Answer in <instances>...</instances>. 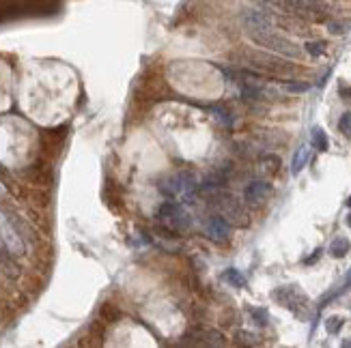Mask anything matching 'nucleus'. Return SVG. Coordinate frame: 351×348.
I'll return each mask as SVG.
<instances>
[{
	"instance_id": "4be33fe9",
	"label": "nucleus",
	"mask_w": 351,
	"mask_h": 348,
	"mask_svg": "<svg viewBox=\"0 0 351 348\" xmlns=\"http://www.w3.org/2000/svg\"><path fill=\"white\" fill-rule=\"evenodd\" d=\"M255 335L248 333V331H237V342L239 344H257V340H252Z\"/></svg>"
},
{
	"instance_id": "f8f14e48",
	"label": "nucleus",
	"mask_w": 351,
	"mask_h": 348,
	"mask_svg": "<svg viewBox=\"0 0 351 348\" xmlns=\"http://www.w3.org/2000/svg\"><path fill=\"white\" fill-rule=\"evenodd\" d=\"M349 252H351V241H349L347 237H338V239H334V241H332L330 254H332L334 258H345Z\"/></svg>"
},
{
	"instance_id": "2eb2a0df",
	"label": "nucleus",
	"mask_w": 351,
	"mask_h": 348,
	"mask_svg": "<svg viewBox=\"0 0 351 348\" xmlns=\"http://www.w3.org/2000/svg\"><path fill=\"white\" fill-rule=\"evenodd\" d=\"M326 50H328V43L326 41H306L304 43V52L308 54V56H312V58L323 56Z\"/></svg>"
},
{
	"instance_id": "393cba45",
	"label": "nucleus",
	"mask_w": 351,
	"mask_h": 348,
	"mask_svg": "<svg viewBox=\"0 0 351 348\" xmlns=\"http://www.w3.org/2000/svg\"><path fill=\"white\" fill-rule=\"evenodd\" d=\"M347 224H349V226H351V215H349V219H347Z\"/></svg>"
},
{
	"instance_id": "5701e85b",
	"label": "nucleus",
	"mask_w": 351,
	"mask_h": 348,
	"mask_svg": "<svg viewBox=\"0 0 351 348\" xmlns=\"http://www.w3.org/2000/svg\"><path fill=\"white\" fill-rule=\"evenodd\" d=\"M319 256H321V249H317V252H315V256H310L308 260H306V264H312V262H317V258H319Z\"/></svg>"
},
{
	"instance_id": "f03ea898",
	"label": "nucleus",
	"mask_w": 351,
	"mask_h": 348,
	"mask_svg": "<svg viewBox=\"0 0 351 348\" xmlns=\"http://www.w3.org/2000/svg\"><path fill=\"white\" fill-rule=\"evenodd\" d=\"M269 2L274 7H278L280 11L300 20L326 22L328 15H330V7L323 0H269Z\"/></svg>"
},
{
	"instance_id": "0eeeda50",
	"label": "nucleus",
	"mask_w": 351,
	"mask_h": 348,
	"mask_svg": "<svg viewBox=\"0 0 351 348\" xmlns=\"http://www.w3.org/2000/svg\"><path fill=\"white\" fill-rule=\"evenodd\" d=\"M205 232H207V237L211 239L213 243L224 245V243H229V239H231V224L226 221V217H222L220 213L218 215H211L207 219Z\"/></svg>"
},
{
	"instance_id": "ddd939ff",
	"label": "nucleus",
	"mask_w": 351,
	"mask_h": 348,
	"mask_svg": "<svg viewBox=\"0 0 351 348\" xmlns=\"http://www.w3.org/2000/svg\"><path fill=\"white\" fill-rule=\"evenodd\" d=\"M222 280L226 282V284L235 286V288H244V286L248 284V282H246V275L241 273L239 269H233V266L224 271V273H222Z\"/></svg>"
},
{
	"instance_id": "aec40b11",
	"label": "nucleus",
	"mask_w": 351,
	"mask_h": 348,
	"mask_svg": "<svg viewBox=\"0 0 351 348\" xmlns=\"http://www.w3.org/2000/svg\"><path fill=\"white\" fill-rule=\"evenodd\" d=\"M213 112H215V118H218L220 123H224L226 127H231V125H233V116H231L229 110H224V108H213Z\"/></svg>"
},
{
	"instance_id": "39448f33",
	"label": "nucleus",
	"mask_w": 351,
	"mask_h": 348,
	"mask_svg": "<svg viewBox=\"0 0 351 348\" xmlns=\"http://www.w3.org/2000/svg\"><path fill=\"white\" fill-rule=\"evenodd\" d=\"M196 187H198V183L190 172H179L162 185V192L168 196L170 200H179L183 204V202H194Z\"/></svg>"
},
{
	"instance_id": "1a4fd4ad",
	"label": "nucleus",
	"mask_w": 351,
	"mask_h": 348,
	"mask_svg": "<svg viewBox=\"0 0 351 348\" xmlns=\"http://www.w3.org/2000/svg\"><path fill=\"white\" fill-rule=\"evenodd\" d=\"M269 192H272V185H269L267 181H250L246 185V189H244V198H246V202H250V204H258V202H263V200L269 196Z\"/></svg>"
},
{
	"instance_id": "9d476101",
	"label": "nucleus",
	"mask_w": 351,
	"mask_h": 348,
	"mask_svg": "<svg viewBox=\"0 0 351 348\" xmlns=\"http://www.w3.org/2000/svg\"><path fill=\"white\" fill-rule=\"evenodd\" d=\"M198 335H201V338H198L196 344H203V346H224L226 344L222 333H218V331H213V329H201Z\"/></svg>"
},
{
	"instance_id": "f257e3e1",
	"label": "nucleus",
	"mask_w": 351,
	"mask_h": 348,
	"mask_svg": "<svg viewBox=\"0 0 351 348\" xmlns=\"http://www.w3.org/2000/svg\"><path fill=\"white\" fill-rule=\"evenodd\" d=\"M248 39H250L255 45L263 47V50L272 52V54H278V56H284V58H302V50L300 45H295L289 37L280 35V32L272 30V28H263V30H248Z\"/></svg>"
},
{
	"instance_id": "7ed1b4c3",
	"label": "nucleus",
	"mask_w": 351,
	"mask_h": 348,
	"mask_svg": "<svg viewBox=\"0 0 351 348\" xmlns=\"http://www.w3.org/2000/svg\"><path fill=\"white\" fill-rule=\"evenodd\" d=\"M246 63L252 67V71L261 75H295L298 67L293 63H287L284 56H272V54H261V52H248Z\"/></svg>"
},
{
	"instance_id": "bb28decb",
	"label": "nucleus",
	"mask_w": 351,
	"mask_h": 348,
	"mask_svg": "<svg viewBox=\"0 0 351 348\" xmlns=\"http://www.w3.org/2000/svg\"><path fill=\"white\" fill-rule=\"evenodd\" d=\"M0 198H2V189H0Z\"/></svg>"
},
{
	"instance_id": "4468645a",
	"label": "nucleus",
	"mask_w": 351,
	"mask_h": 348,
	"mask_svg": "<svg viewBox=\"0 0 351 348\" xmlns=\"http://www.w3.org/2000/svg\"><path fill=\"white\" fill-rule=\"evenodd\" d=\"M310 140H312V146L321 153H326L330 149V140H328V133L323 131L321 127H312V133H310Z\"/></svg>"
},
{
	"instance_id": "20e7f679",
	"label": "nucleus",
	"mask_w": 351,
	"mask_h": 348,
	"mask_svg": "<svg viewBox=\"0 0 351 348\" xmlns=\"http://www.w3.org/2000/svg\"><path fill=\"white\" fill-rule=\"evenodd\" d=\"M158 219L166 226V230L170 232H183L190 230L192 226V217L187 213V209L177 200H166L158 211Z\"/></svg>"
},
{
	"instance_id": "a211bd4d",
	"label": "nucleus",
	"mask_w": 351,
	"mask_h": 348,
	"mask_svg": "<svg viewBox=\"0 0 351 348\" xmlns=\"http://www.w3.org/2000/svg\"><path fill=\"white\" fill-rule=\"evenodd\" d=\"M328 30L332 32V35H345V32L349 30V22H336V20H328Z\"/></svg>"
},
{
	"instance_id": "6e6552de",
	"label": "nucleus",
	"mask_w": 351,
	"mask_h": 348,
	"mask_svg": "<svg viewBox=\"0 0 351 348\" xmlns=\"http://www.w3.org/2000/svg\"><path fill=\"white\" fill-rule=\"evenodd\" d=\"M241 22H244L246 30L272 28V24H274L272 15H267L265 11H258V9H244V13H241Z\"/></svg>"
},
{
	"instance_id": "412c9836",
	"label": "nucleus",
	"mask_w": 351,
	"mask_h": 348,
	"mask_svg": "<svg viewBox=\"0 0 351 348\" xmlns=\"http://www.w3.org/2000/svg\"><path fill=\"white\" fill-rule=\"evenodd\" d=\"M284 88L289 92H306L310 88V84L308 82H289V84H284Z\"/></svg>"
},
{
	"instance_id": "b1692460",
	"label": "nucleus",
	"mask_w": 351,
	"mask_h": 348,
	"mask_svg": "<svg viewBox=\"0 0 351 348\" xmlns=\"http://www.w3.org/2000/svg\"><path fill=\"white\" fill-rule=\"evenodd\" d=\"M347 206H351V196H349V200H347Z\"/></svg>"
},
{
	"instance_id": "f3484780",
	"label": "nucleus",
	"mask_w": 351,
	"mask_h": 348,
	"mask_svg": "<svg viewBox=\"0 0 351 348\" xmlns=\"http://www.w3.org/2000/svg\"><path fill=\"white\" fill-rule=\"evenodd\" d=\"M343 325H345V318L343 316H330L326 320V331L330 335H336L338 331L343 329Z\"/></svg>"
},
{
	"instance_id": "9b49d317",
	"label": "nucleus",
	"mask_w": 351,
	"mask_h": 348,
	"mask_svg": "<svg viewBox=\"0 0 351 348\" xmlns=\"http://www.w3.org/2000/svg\"><path fill=\"white\" fill-rule=\"evenodd\" d=\"M308 157H310L308 146H300V149L295 151V155H293V161H291V172L300 174L302 170H304V166L308 164Z\"/></svg>"
},
{
	"instance_id": "a878e982",
	"label": "nucleus",
	"mask_w": 351,
	"mask_h": 348,
	"mask_svg": "<svg viewBox=\"0 0 351 348\" xmlns=\"http://www.w3.org/2000/svg\"><path fill=\"white\" fill-rule=\"evenodd\" d=\"M345 346H351V342H345Z\"/></svg>"
},
{
	"instance_id": "6ab92c4d",
	"label": "nucleus",
	"mask_w": 351,
	"mask_h": 348,
	"mask_svg": "<svg viewBox=\"0 0 351 348\" xmlns=\"http://www.w3.org/2000/svg\"><path fill=\"white\" fill-rule=\"evenodd\" d=\"M338 131H341L345 138H351V112H345L341 118H338Z\"/></svg>"
},
{
	"instance_id": "dca6fc26",
	"label": "nucleus",
	"mask_w": 351,
	"mask_h": 348,
	"mask_svg": "<svg viewBox=\"0 0 351 348\" xmlns=\"http://www.w3.org/2000/svg\"><path fill=\"white\" fill-rule=\"evenodd\" d=\"M248 312H250L252 320H255V323L258 325V327H265V325H267L269 314H267V309H265V307H250Z\"/></svg>"
},
{
	"instance_id": "423d86ee",
	"label": "nucleus",
	"mask_w": 351,
	"mask_h": 348,
	"mask_svg": "<svg viewBox=\"0 0 351 348\" xmlns=\"http://www.w3.org/2000/svg\"><path fill=\"white\" fill-rule=\"evenodd\" d=\"M272 297L276 299L280 305L289 307L291 312L295 314V316H304V309L308 305V299L302 290H298L295 286H282L278 288V290L272 292Z\"/></svg>"
}]
</instances>
